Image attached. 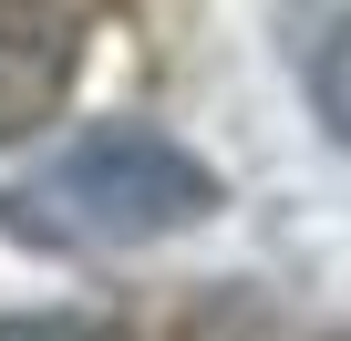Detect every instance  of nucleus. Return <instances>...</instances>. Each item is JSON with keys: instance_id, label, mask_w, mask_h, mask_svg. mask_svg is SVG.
<instances>
[{"instance_id": "nucleus-1", "label": "nucleus", "mask_w": 351, "mask_h": 341, "mask_svg": "<svg viewBox=\"0 0 351 341\" xmlns=\"http://www.w3.org/2000/svg\"><path fill=\"white\" fill-rule=\"evenodd\" d=\"M217 217V165L197 145H176L165 124H83L52 145L21 187H0V238L104 259V248H155L176 228Z\"/></svg>"}, {"instance_id": "nucleus-2", "label": "nucleus", "mask_w": 351, "mask_h": 341, "mask_svg": "<svg viewBox=\"0 0 351 341\" xmlns=\"http://www.w3.org/2000/svg\"><path fill=\"white\" fill-rule=\"evenodd\" d=\"M73 62H83V32H73L62 0H0V145L42 134L62 114Z\"/></svg>"}, {"instance_id": "nucleus-3", "label": "nucleus", "mask_w": 351, "mask_h": 341, "mask_svg": "<svg viewBox=\"0 0 351 341\" xmlns=\"http://www.w3.org/2000/svg\"><path fill=\"white\" fill-rule=\"evenodd\" d=\"M310 104H320V124L351 145V11L330 21V42L310 52Z\"/></svg>"}, {"instance_id": "nucleus-4", "label": "nucleus", "mask_w": 351, "mask_h": 341, "mask_svg": "<svg viewBox=\"0 0 351 341\" xmlns=\"http://www.w3.org/2000/svg\"><path fill=\"white\" fill-rule=\"evenodd\" d=\"M0 341H124L114 320H83V310H11Z\"/></svg>"}]
</instances>
